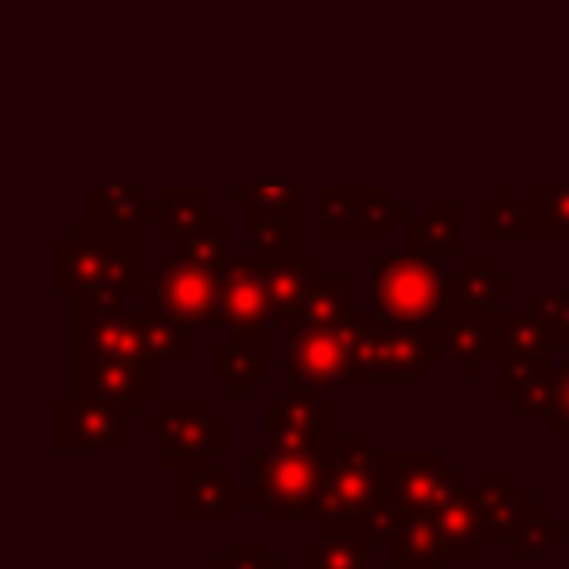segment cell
<instances>
[{"label": "cell", "mask_w": 569, "mask_h": 569, "mask_svg": "<svg viewBox=\"0 0 569 569\" xmlns=\"http://www.w3.org/2000/svg\"><path fill=\"white\" fill-rule=\"evenodd\" d=\"M566 468H569V449H566Z\"/></svg>", "instance_id": "40"}, {"label": "cell", "mask_w": 569, "mask_h": 569, "mask_svg": "<svg viewBox=\"0 0 569 569\" xmlns=\"http://www.w3.org/2000/svg\"><path fill=\"white\" fill-rule=\"evenodd\" d=\"M382 496H387V452L375 449V437L343 433V441L328 452L325 519L367 522L379 535Z\"/></svg>", "instance_id": "6"}, {"label": "cell", "mask_w": 569, "mask_h": 569, "mask_svg": "<svg viewBox=\"0 0 569 569\" xmlns=\"http://www.w3.org/2000/svg\"><path fill=\"white\" fill-rule=\"evenodd\" d=\"M379 538L390 542V569H445L433 515L390 507L379 519Z\"/></svg>", "instance_id": "20"}, {"label": "cell", "mask_w": 569, "mask_h": 569, "mask_svg": "<svg viewBox=\"0 0 569 569\" xmlns=\"http://www.w3.org/2000/svg\"><path fill=\"white\" fill-rule=\"evenodd\" d=\"M71 387L79 398H98L126 410L129 418H141L144 402H160V367L71 351Z\"/></svg>", "instance_id": "13"}, {"label": "cell", "mask_w": 569, "mask_h": 569, "mask_svg": "<svg viewBox=\"0 0 569 569\" xmlns=\"http://www.w3.org/2000/svg\"><path fill=\"white\" fill-rule=\"evenodd\" d=\"M250 488L238 491V503H253L269 522H320L325 519L328 457L312 452H269L246 457Z\"/></svg>", "instance_id": "2"}, {"label": "cell", "mask_w": 569, "mask_h": 569, "mask_svg": "<svg viewBox=\"0 0 569 569\" xmlns=\"http://www.w3.org/2000/svg\"><path fill=\"white\" fill-rule=\"evenodd\" d=\"M460 483H465V476L441 452H387V496H382V511L406 507V511L433 515Z\"/></svg>", "instance_id": "14"}, {"label": "cell", "mask_w": 569, "mask_h": 569, "mask_svg": "<svg viewBox=\"0 0 569 569\" xmlns=\"http://www.w3.org/2000/svg\"><path fill=\"white\" fill-rule=\"evenodd\" d=\"M144 433H157V465L168 472L214 460V452H227L234 441V426L211 398H160L157 418H144Z\"/></svg>", "instance_id": "7"}, {"label": "cell", "mask_w": 569, "mask_h": 569, "mask_svg": "<svg viewBox=\"0 0 569 569\" xmlns=\"http://www.w3.org/2000/svg\"><path fill=\"white\" fill-rule=\"evenodd\" d=\"M375 312L390 325H433L449 317V273L418 253L371 258Z\"/></svg>", "instance_id": "5"}, {"label": "cell", "mask_w": 569, "mask_h": 569, "mask_svg": "<svg viewBox=\"0 0 569 569\" xmlns=\"http://www.w3.org/2000/svg\"><path fill=\"white\" fill-rule=\"evenodd\" d=\"M317 527V538L301 546V569H375V527L336 519Z\"/></svg>", "instance_id": "19"}, {"label": "cell", "mask_w": 569, "mask_h": 569, "mask_svg": "<svg viewBox=\"0 0 569 569\" xmlns=\"http://www.w3.org/2000/svg\"><path fill=\"white\" fill-rule=\"evenodd\" d=\"M553 351H561V356H569V343H566V348H553Z\"/></svg>", "instance_id": "39"}, {"label": "cell", "mask_w": 569, "mask_h": 569, "mask_svg": "<svg viewBox=\"0 0 569 569\" xmlns=\"http://www.w3.org/2000/svg\"><path fill=\"white\" fill-rule=\"evenodd\" d=\"M359 312L356 305V277L351 273H320L309 281L297 309L281 320V332H312V328L343 325Z\"/></svg>", "instance_id": "21"}, {"label": "cell", "mask_w": 569, "mask_h": 569, "mask_svg": "<svg viewBox=\"0 0 569 569\" xmlns=\"http://www.w3.org/2000/svg\"><path fill=\"white\" fill-rule=\"evenodd\" d=\"M56 289L71 293V325H98L141 293V227H110L98 219L71 222L51 246Z\"/></svg>", "instance_id": "1"}, {"label": "cell", "mask_w": 569, "mask_h": 569, "mask_svg": "<svg viewBox=\"0 0 569 569\" xmlns=\"http://www.w3.org/2000/svg\"><path fill=\"white\" fill-rule=\"evenodd\" d=\"M214 301H219V273L191 266L180 253L157 258V269L141 281V309L176 325L214 328Z\"/></svg>", "instance_id": "10"}, {"label": "cell", "mask_w": 569, "mask_h": 569, "mask_svg": "<svg viewBox=\"0 0 569 569\" xmlns=\"http://www.w3.org/2000/svg\"><path fill=\"white\" fill-rule=\"evenodd\" d=\"M180 480H176V519L183 527H211V522L234 519V476L219 468L214 460H199V465H183Z\"/></svg>", "instance_id": "18"}, {"label": "cell", "mask_w": 569, "mask_h": 569, "mask_svg": "<svg viewBox=\"0 0 569 569\" xmlns=\"http://www.w3.org/2000/svg\"><path fill=\"white\" fill-rule=\"evenodd\" d=\"M410 203L395 199L390 188H320L317 191V234L325 242H363L390 238L398 222H410Z\"/></svg>", "instance_id": "11"}, {"label": "cell", "mask_w": 569, "mask_h": 569, "mask_svg": "<svg viewBox=\"0 0 569 569\" xmlns=\"http://www.w3.org/2000/svg\"><path fill=\"white\" fill-rule=\"evenodd\" d=\"M561 538H566V522H553L550 507H546L530 527H522L519 535L511 538V553H515V561H527V558H535V553H546L553 542H561Z\"/></svg>", "instance_id": "35"}, {"label": "cell", "mask_w": 569, "mask_h": 569, "mask_svg": "<svg viewBox=\"0 0 569 569\" xmlns=\"http://www.w3.org/2000/svg\"><path fill=\"white\" fill-rule=\"evenodd\" d=\"M515 284V273H503L491 258H465L460 273L449 277V312H496Z\"/></svg>", "instance_id": "25"}, {"label": "cell", "mask_w": 569, "mask_h": 569, "mask_svg": "<svg viewBox=\"0 0 569 569\" xmlns=\"http://www.w3.org/2000/svg\"><path fill=\"white\" fill-rule=\"evenodd\" d=\"M441 359H449L445 325H390L379 312H367L351 359V382H426Z\"/></svg>", "instance_id": "4"}, {"label": "cell", "mask_w": 569, "mask_h": 569, "mask_svg": "<svg viewBox=\"0 0 569 569\" xmlns=\"http://www.w3.org/2000/svg\"><path fill=\"white\" fill-rule=\"evenodd\" d=\"M445 348L457 359L460 379L476 382L488 363H499L496 312H449L445 317Z\"/></svg>", "instance_id": "22"}, {"label": "cell", "mask_w": 569, "mask_h": 569, "mask_svg": "<svg viewBox=\"0 0 569 569\" xmlns=\"http://www.w3.org/2000/svg\"><path fill=\"white\" fill-rule=\"evenodd\" d=\"M538 203V238H566L569 242V183H538L530 188Z\"/></svg>", "instance_id": "34"}, {"label": "cell", "mask_w": 569, "mask_h": 569, "mask_svg": "<svg viewBox=\"0 0 569 569\" xmlns=\"http://www.w3.org/2000/svg\"><path fill=\"white\" fill-rule=\"evenodd\" d=\"M460 219H465V207L460 203H426L421 214H413L406 222V238H410V253L429 261L441 258H460L465 242H460Z\"/></svg>", "instance_id": "26"}, {"label": "cell", "mask_w": 569, "mask_h": 569, "mask_svg": "<svg viewBox=\"0 0 569 569\" xmlns=\"http://www.w3.org/2000/svg\"><path fill=\"white\" fill-rule=\"evenodd\" d=\"M230 222L227 219H207L199 230H191V234H183L180 242V258L191 261V266H203V269H214L219 273L222 266L230 261Z\"/></svg>", "instance_id": "33"}, {"label": "cell", "mask_w": 569, "mask_h": 569, "mask_svg": "<svg viewBox=\"0 0 569 569\" xmlns=\"http://www.w3.org/2000/svg\"><path fill=\"white\" fill-rule=\"evenodd\" d=\"M472 488L476 507H480L483 542L488 538H515L522 527H530L546 511L542 503H535V491H527L515 480L511 468H480Z\"/></svg>", "instance_id": "17"}, {"label": "cell", "mask_w": 569, "mask_h": 569, "mask_svg": "<svg viewBox=\"0 0 569 569\" xmlns=\"http://www.w3.org/2000/svg\"><path fill=\"white\" fill-rule=\"evenodd\" d=\"M230 203L242 207H301L297 183H250V188H230Z\"/></svg>", "instance_id": "37"}, {"label": "cell", "mask_w": 569, "mask_h": 569, "mask_svg": "<svg viewBox=\"0 0 569 569\" xmlns=\"http://www.w3.org/2000/svg\"><path fill=\"white\" fill-rule=\"evenodd\" d=\"M522 418H546L550 421V433L569 437V356L550 367V375H546V382L538 387V395L530 398V406L522 410Z\"/></svg>", "instance_id": "32"}, {"label": "cell", "mask_w": 569, "mask_h": 569, "mask_svg": "<svg viewBox=\"0 0 569 569\" xmlns=\"http://www.w3.org/2000/svg\"><path fill=\"white\" fill-rule=\"evenodd\" d=\"M343 433L336 429V395L281 390L266 402V449L328 457Z\"/></svg>", "instance_id": "12"}, {"label": "cell", "mask_w": 569, "mask_h": 569, "mask_svg": "<svg viewBox=\"0 0 569 569\" xmlns=\"http://www.w3.org/2000/svg\"><path fill=\"white\" fill-rule=\"evenodd\" d=\"M90 219L110 222V227H144L157 222V203L144 199V188L137 183H106V188H90Z\"/></svg>", "instance_id": "31"}, {"label": "cell", "mask_w": 569, "mask_h": 569, "mask_svg": "<svg viewBox=\"0 0 569 569\" xmlns=\"http://www.w3.org/2000/svg\"><path fill=\"white\" fill-rule=\"evenodd\" d=\"M211 203H214V191L211 188H160L157 191V234L168 238V242H180L183 234L199 230L211 214Z\"/></svg>", "instance_id": "29"}, {"label": "cell", "mask_w": 569, "mask_h": 569, "mask_svg": "<svg viewBox=\"0 0 569 569\" xmlns=\"http://www.w3.org/2000/svg\"><path fill=\"white\" fill-rule=\"evenodd\" d=\"M433 530H437V546H441L445 561L476 558V553H480L483 530H480V507H476L472 483L465 480L441 507H437Z\"/></svg>", "instance_id": "24"}, {"label": "cell", "mask_w": 569, "mask_h": 569, "mask_svg": "<svg viewBox=\"0 0 569 569\" xmlns=\"http://www.w3.org/2000/svg\"><path fill=\"white\" fill-rule=\"evenodd\" d=\"M250 253L258 261H281L301 253V207H246Z\"/></svg>", "instance_id": "28"}, {"label": "cell", "mask_w": 569, "mask_h": 569, "mask_svg": "<svg viewBox=\"0 0 569 569\" xmlns=\"http://www.w3.org/2000/svg\"><path fill=\"white\" fill-rule=\"evenodd\" d=\"M496 336H499V382L496 395L522 413L538 387L553 367V340L535 309H496Z\"/></svg>", "instance_id": "9"}, {"label": "cell", "mask_w": 569, "mask_h": 569, "mask_svg": "<svg viewBox=\"0 0 569 569\" xmlns=\"http://www.w3.org/2000/svg\"><path fill=\"white\" fill-rule=\"evenodd\" d=\"M273 325V297L261 277V266L253 253L230 258L219 269V301H214V328L227 336L269 332Z\"/></svg>", "instance_id": "16"}, {"label": "cell", "mask_w": 569, "mask_h": 569, "mask_svg": "<svg viewBox=\"0 0 569 569\" xmlns=\"http://www.w3.org/2000/svg\"><path fill=\"white\" fill-rule=\"evenodd\" d=\"M367 312L359 309L351 320L312 332H281L284 336V390L301 395H336V387L351 382V359H356L359 332Z\"/></svg>", "instance_id": "8"}, {"label": "cell", "mask_w": 569, "mask_h": 569, "mask_svg": "<svg viewBox=\"0 0 569 569\" xmlns=\"http://www.w3.org/2000/svg\"><path fill=\"white\" fill-rule=\"evenodd\" d=\"M530 309L538 312V320L546 325V332H550L553 348H566L569 343V289L566 293H538L535 301H530Z\"/></svg>", "instance_id": "38"}, {"label": "cell", "mask_w": 569, "mask_h": 569, "mask_svg": "<svg viewBox=\"0 0 569 569\" xmlns=\"http://www.w3.org/2000/svg\"><path fill=\"white\" fill-rule=\"evenodd\" d=\"M566 496H569V488H566ZM566 511H569V503H566Z\"/></svg>", "instance_id": "41"}, {"label": "cell", "mask_w": 569, "mask_h": 569, "mask_svg": "<svg viewBox=\"0 0 569 569\" xmlns=\"http://www.w3.org/2000/svg\"><path fill=\"white\" fill-rule=\"evenodd\" d=\"M476 238L480 242H507V238H538L535 196L519 199L515 188H499L496 199L476 207Z\"/></svg>", "instance_id": "27"}, {"label": "cell", "mask_w": 569, "mask_h": 569, "mask_svg": "<svg viewBox=\"0 0 569 569\" xmlns=\"http://www.w3.org/2000/svg\"><path fill=\"white\" fill-rule=\"evenodd\" d=\"M56 452H126V410L98 398H56L51 406Z\"/></svg>", "instance_id": "15"}, {"label": "cell", "mask_w": 569, "mask_h": 569, "mask_svg": "<svg viewBox=\"0 0 569 569\" xmlns=\"http://www.w3.org/2000/svg\"><path fill=\"white\" fill-rule=\"evenodd\" d=\"M211 569H284L281 553H269L261 538H234L227 558H214Z\"/></svg>", "instance_id": "36"}, {"label": "cell", "mask_w": 569, "mask_h": 569, "mask_svg": "<svg viewBox=\"0 0 569 569\" xmlns=\"http://www.w3.org/2000/svg\"><path fill=\"white\" fill-rule=\"evenodd\" d=\"M211 375L227 382L230 395L246 398V387H261L269 379V348L266 332L227 336L211 348Z\"/></svg>", "instance_id": "23"}, {"label": "cell", "mask_w": 569, "mask_h": 569, "mask_svg": "<svg viewBox=\"0 0 569 569\" xmlns=\"http://www.w3.org/2000/svg\"><path fill=\"white\" fill-rule=\"evenodd\" d=\"M71 351L87 356H118L141 367L196 363V328L144 309H121L98 325H71Z\"/></svg>", "instance_id": "3"}, {"label": "cell", "mask_w": 569, "mask_h": 569, "mask_svg": "<svg viewBox=\"0 0 569 569\" xmlns=\"http://www.w3.org/2000/svg\"><path fill=\"white\" fill-rule=\"evenodd\" d=\"M258 266L269 284V297H273V325H281L297 309V301L305 297L312 277L325 273L317 253H293V258H281V261H258Z\"/></svg>", "instance_id": "30"}]
</instances>
